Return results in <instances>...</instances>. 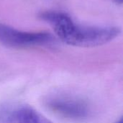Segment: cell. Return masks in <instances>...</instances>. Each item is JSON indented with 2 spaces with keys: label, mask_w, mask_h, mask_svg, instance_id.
Instances as JSON below:
<instances>
[{
  "label": "cell",
  "mask_w": 123,
  "mask_h": 123,
  "mask_svg": "<svg viewBox=\"0 0 123 123\" xmlns=\"http://www.w3.org/2000/svg\"><path fill=\"white\" fill-rule=\"evenodd\" d=\"M55 42L53 36L46 32H25L0 22V43L7 47L22 48L49 46Z\"/></svg>",
  "instance_id": "obj_3"
},
{
  "label": "cell",
  "mask_w": 123,
  "mask_h": 123,
  "mask_svg": "<svg viewBox=\"0 0 123 123\" xmlns=\"http://www.w3.org/2000/svg\"><path fill=\"white\" fill-rule=\"evenodd\" d=\"M116 123H123V119H120L118 122H117Z\"/></svg>",
  "instance_id": "obj_6"
},
{
  "label": "cell",
  "mask_w": 123,
  "mask_h": 123,
  "mask_svg": "<svg viewBox=\"0 0 123 123\" xmlns=\"http://www.w3.org/2000/svg\"><path fill=\"white\" fill-rule=\"evenodd\" d=\"M0 123H53L30 105L18 102L0 104Z\"/></svg>",
  "instance_id": "obj_4"
},
{
  "label": "cell",
  "mask_w": 123,
  "mask_h": 123,
  "mask_svg": "<svg viewBox=\"0 0 123 123\" xmlns=\"http://www.w3.org/2000/svg\"><path fill=\"white\" fill-rule=\"evenodd\" d=\"M115 2H117V3H118V4H121L122 3H123V0H114Z\"/></svg>",
  "instance_id": "obj_5"
},
{
  "label": "cell",
  "mask_w": 123,
  "mask_h": 123,
  "mask_svg": "<svg viewBox=\"0 0 123 123\" xmlns=\"http://www.w3.org/2000/svg\"><path fill=\"white\" fill-rule=\"evenodd\" d=\"M45 106L55 115L74 122L89 120L92 114L91 106L85 100L68 94H55L44 100Z\"/></svg>",
  "instance_id": "obj_2"
},
{
  "label": "cell",
  "mask_w": 123,
  "mask_h": 123,
  "mask_svg": "<svg viewBox=\"0 0 123 123\" xmlns=\"http://www.w3.org/2000/svg\"><path fill=\"white\" fill-rule=\"evenodd\" d=\"M40 18L48 23L63 43L77 47L92 48L105 45L117 37L121 30L112 26H84L61 11L41 12Z\"/></svg>",
  "instance_id": "obj_1"
}]
</instances>
